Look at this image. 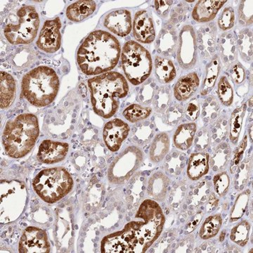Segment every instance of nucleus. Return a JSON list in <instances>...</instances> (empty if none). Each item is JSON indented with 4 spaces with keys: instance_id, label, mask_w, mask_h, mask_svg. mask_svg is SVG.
I'll return each instance as SVG.
<instances>
[{
    "instance_id": "obj_36",
    "label": "nucleus",
    "mask_w": 253,
    "mask_h": 253,
    "mask_svg": "<svg viewBox=\"0 0 253 253\" xmlns=\"http://www.w3.org/2000/svg\"><path fill=\"white\" fill-rule=\"evenodd\" d=\"M252 0L242 1L239 8L240 19L244 21L246 25L253 24V4Z\"/></svg>"
},
{
    "instance_id": "obj_25",
    "label": "nucleus",
    "mask_w": 253,
    "mask_h": 253,
    "mask_svg": "<svg viewBox=\"0 0 253 253\" xmlns=\"http://www.w3.org/2000/svg\"><path fill=\"white\" fill-rule=\"evenodd\" d=\"M155 70L158 79L162 83H170L176 78V68L172 61L166 58L156 56Z\"/></svg>"
},
{
    "instance_id": "obj_31",
    "label": "nucleus",
    "mask_w": 253,
    "mask_h": 253,
    "mask_svg": "<svg viewBox=\"0 0 253 253\" xmlns=\"http://www.w3.org/2000/svg\"><path fill=\"white\" fill-rule=\"evenodd\" d=\"M251 224L247 221H243L232 229L231 239L233 242L241 246H246L249 241Z\"/></svg>"
},
{
    "instance_id": "obj_13",
    "label": "nucleus",
    "mask_w": 253,
    "mask_h": 253,
    "mask_svg": "<svg viewBox=\"0 0 253 253\" xmlns=\"http://www.w3.org/2000/svg\"><path fill=\"white\" fill-rule=\"evenodd\" d=\"M61 28L59 18L46 21L36 42L38 47L49 54L56 52L59 50L61 44Z\"/></svg>"
},
{
    "instance_id": "obj_16",
    "label": "nucleus",
    "mask_w": 253,
    "mask_h": 253,
    "mask_svg": "<svg viewBox=\"0 0 253 253\" xmlns=\"http://www.w3.org/2000/svg\"><path fill=\"white\" fill-rule=\"evenodd\" d=\"M68 149L69 146L67 143L44 140L40 145L37 158L40 162L44 164H54L65 159Z\"/></svg>"
},
{
    "instance_id": "obj_20",
    "label": "nucleus",
    "mask_w": 253,
    "mask_h": 253,
    "mask_svg": "<svg viewBox=\"0 0 253 253\" xmlns=\"http://www.w3.org/2000/svg\"><path fill=\"white\" fill-rule=\"evenodd\" d=\"M0 74V106L1 109H5L12 105L16 98V82L8 73L1 71Z\"/></svg>"
},
{
    "instance_id": "obj_1",
    "label": "nucleus",
    "mask_w": 253,
    "mask_h": 253,
    "mask_svg": "<svg viewBox=\"0 0 253 253\" xmlns=\"http://www.w3.org/2000/svg\"><path fill=\"white\" fill-rule=\"evenodd\" d=\"M136 220L126 224L122 231L106 236L101 241L103 253H141L159 237L164 226L162 209L153 200L146 199L136 212Z\"/></svg>"
},
{
    "instance_id": "obj_27",
    "label": "nucleus",
    "mask_w": 253,
    "mask_h": 253,
    "mask_svg": "<svg viewBox=\"0 0 253 253\" xmlns=\"http://www.w3.org/2000/svg\"><path fill=\"white\" fill-rule=\"evenodd\" d=\"M219 68H220V61H219V57L217 56H214L208 66L204 86L201 90V94H209L210 91L212 90L213 87L215 85L219 73Z\"/></svg>"
},
{
    "instance_id": "obj_42",
    "label": "nucleus",
    "mask_w": 253,
    "mask_h": 253,
    "mask_svg": "<svg viewBox=\"0 0 253 253\" xmlns=\"http://www.w3.org/2000/svg\"><path fill=\"white\" fill-rule=\"evenodd\" d=\"M187 2H194V1H186Z\"/></svg>"
},
{
    "instance_id": "obj_41",
    "label": "nucleus",
    "mask_w": 253,
    "mask_h": 253,
    "mask_svg": "<svg viewBox=\"0 0 253 253\" xmlns=\"http://www.w3.org/2000/svg\"><path fill=\"white\" fill-rule=\"evenodd\" d=\"M250 136L253 140V126H251V129H250Z\"/></svg>"
},
{
    "instance_id": "obj_9",
    "label": "nucleus",
    "mask_w": 253,
    "mask_h": 253,
    "mask_svg": "<svg viewBox=\"0 0 253 253\" xmlns=\"http://www.w3.org/2000/svg\"><path fill=\"white\" fill-rule=\"evenodd\" d=\"M27 189L18 181H1L0 185V220L3 224L14 222L22 214L27 203Z\"/></svg>"
},
{
    "instance_id": "obj_34",
    "label": "nucleus",
    "mask_w": 253,
    "mask_h": 253,
    "mask_svg": "<svg viewBox=\"0 0 253 253\" xmlns=\"http://www.w3.org/2000/svg\"><path fill=\"white\" fill-rule=\"evenodd\" d=\"M235 23V13L231 7H226L218 21V26L223 31H228L234 27Z\"/></svg>"
},
{
    "instance_id": "obj_3",
    "label": "nucleus",
    "mask_w": 253,
    "mask_h": 253,
    "mask_svg": "<svg viewBox=\"0 0 253 253\" xmlns=\"http://www.w3.org/2000/svg\"><path fill=\"white\" fill-rule=\"evenodd\" d=\"M93 110L101 117L110 118L117 112L119 99L126 97L129 85L124 76L118 72H107L89 79Z\"/></svg>"
},
{
    "instance_id": "obj_39",
    "label": "nucleus",
    "mask_w": 253,
    "mask_h": 253,
    "mask_svg": "<svg viewBox=\"0 0 253 253\" xmlns=\"http://www.w3.org/2000/svg\"><path fill=\"white\" fill-rule=\"evenodd\" d=\"M231 74H232L233 79L237 84L242 83L246 78V72H245L244 68L240 63L234 65Z\"/></svg>"
},
{
    "instance_id": "obj_2",
    "label": "nucleus",
    "mask_w": 253,
    "mask_h": 253,
    "mask_svg": "<svg viewBox=\"0 0 253 253\" xmlns=\"http://www.w3.org/2000/svg\"><path fill=\"white\" fill-rule=\"evenodd\" d=\"M121 46L116 37L104 31L89 35L78 49L77 62L86 76L104 74L117 66Z\"/></svg>"
},
{
    "instance_id": "obj_32",
    "label": "nucleus",
    "mask_w": 253,
    "mask_h": 253,
    "mask_svg": "<svg viewBox=\"0 0 253 253\" xmlns=\"http://www.w3.org/2000/svg\"><path fill=\"white\" fill-rule=\"evenodd\" d=\"M218 96L219 100L224 106H230L234 99V91L232 86L226 76H222L218 83Z\"/></svg>"
},
{
    "instance_id": "obj_18",
    "label": "nucleus",
    "mask_w": 253,
    "mask_h": 253,
    "mask_svg": "<svg viewBox=\"0 0 253 253\" xmlns=\"http://www.w3.org/2000/svg\"><path fill=\"white\" fill-rule=\"evenodd\" d=\"M226 1L217 0H202L198 1L192 11V18L199 23L212 21L218 11L224 6Z\"/></svg>"
},
{
    "instance_id": "obj_6",
    "label": "nucleus",
    "mask_w": 253,
    "mask_h": 253,
    "mask_svg": "<svg viewBox=\"0 0 253 253\" xmlns=\"http://www.w3.org/2000/svg\"><path fill=\"white\" fill-rule=\"evenodd\" d=\"M33 186L35 192L44 202L54 204L69 194L73 180L65 168H48L37 174Z\"/></svg>"
},
{
    "instance_id": "obj_22",
    "label": "nucleus",
    "mask_w": 253,
    "mask_h": 253,
    "mask_svg": "<svg viewBox=\"0 0 253 253\" xmlns=\"http://www.w3.org/2000/svg\"><path fill=\"white\" fill-rule=\"evenodd\" d=\"M96 5L94 1H78L68 6L66 16L68 19L74 22H80L89 17L96 10Z\"/></svg>"
},
{
    "instance_id": "obj_7",
    "label": "nucleus",
    "mask_w": 253,
    "mask_h": 253,
    "mask_svg": "<svg viewBox=\"0 0 253 253\" xmlns=\"http://www.w3.org/2000/svg\"><path fill=\"white\" fill-rule=\"evenodd\" d=\"M121 62L125 75L133 85L144 83L152 71V59L149 51L135 41H128L125 44Z\"/></svg>"
},
{
    "instance_id": "obj_14",
    "label": "nucleus",
    "mask_w": 253,
    "mask_h": 253,
    "mask_svg": "<svg viewBox=\"0 0 253 253\" xmlns=\"http://www.w3.org/2000/svg\"><path fill=\"white\" fill-rule=\"evenodd\" d=\"M129 132V126L121 119H114L105 125L103 137L108 149L116 152L121 149Z\"/></svg>"
},
{
    "instance_id": "obj_12",
    "label": "nucleus",
    "mask_w": 253,
    "mask_h": 253,
    "mask_svg": "<svg viewBox=\"0 0 253 253\" xmlns=\"http://www.w3.org/2000/svg\"><path fill=\"white\" fill-rule=\"evenodd\" d=\"M18 251L21 253H47L50 244L46 233L41 228L30 226L23 231L19 241Z\"/></svg>"
},
{
    "instance_id": "obj_33",
    "label": "nucleus",
    "mask_w": 253,
    "mask_h": 253,
    "mask_svg": "<svg viewBox=\"0 0 253 253\" xmlns=\"http://www.w3.org/2000/svg\"><path fill=\"white\" fill-rule=\"evenodd\" d=\"M249 195L246 192L242 193L238 196L235 204L231 211V219L232 221H236L244 216L249 203Z\"/></svg>"
},
{
    "instance_id": "obj_21",
    "label": "nucleus",
    "mask_w": 253,
    "mask_h": 253,
    "mask_svg": "<svg viewBox=\"0 0 253 253\" xmlns=\"http://www.w3.org/2000/svg\"><path fill=\"white\" fill-rule=\"evenodd\" d=\"M209 169V156L204 153L191 155L188 164L187 174L192 180H199Z\"/></svg>"
},
{
    "instance_id": "obj_8",
    "label": "nucleus",
    "mask_w": 253,
    "mask_h": 253,
    "mask_svg": "<svg viewBox=\"0 0 253 253\" xmlns=\"http://www.w3.org/2000/svg\"><path fill=\"white\" fill-rule=\"evenodd\" d=\"M40 26L39 15L34 6L20 8L4 28V36L11 44H28L34 41Z\"/></svg>"
},
{
    "instance_id": "obj_35",
    "label": "nucleus",
    "mask_w": 253,
    "mask_h": 253,
    "mask_svg": "<svg viewBox=\"0 0 253 253\" xmlns=\"http://www.w3.org/2000/svg\"><path fill=\"white\" fill-rule=\"evenodd\" d=\"M230 179L227 173L221 172L214 176V190L218 196H223L227 191L229 186Z\"/></svg>"
},
{
    "instance_id": "obj_26",
    "label": "nucleus",
    "mask_w": 253,
    "mask_h": 253,
    "mask_svg": "<svg viewBox=\"0 0 253 253\" xmlns=\"http://www.w3.org/2000/svg\"><path fill=\"white\" fill-rule=\"evenodd\" d=\"M169 149V138L166 133L158 134L155 138L151 149L150 158L153 162L158 163L162 161Z\"/></svg>"
},
{
    "instance_id": "obj_5",
    "label": "nucleus",
    "mask_w": 253,
    "mask_h": 253,
    "mask_svg": "<svg viewBox=\"0 0 253 253\" xmlns=\"http://www.w3.org/2000/svg\"><path fill=\"white\" fill-rule=\"evenodd\" d=\"M59 78L52 68L38 66L22 80V93L28 102L38 107H44L54 101L59 91Z\"/></svg>"
},
{
    "instance_id": "obj_40",
    "label": "nucleus",
    "mask_w": 253,
    "mask_h": 253,
    "mask_svg": "<svg viewBox=\"0 0 253 253\" xmlns=\"http://www.w3.org/2000/svg\"><path fill=\"white\" fill-rule=\"evenodd\" d=\"M172 1H156L155 7L158 14L161 16H166L169 12V8L172 6Z\"/></svg>"
},
{
    "instance_id": "obj_30",
    "label": "nucleus",
    "mask_w": 253,
    "mask_h": 253,
    "mask_svg": "<svg viewBox=\"0 0 253 253\" xmlns=\"http://www.w3.org/2000/svg\"><path fill=\"white\" fill-rule=\"evenodd\" d=\"M151 109L140 105L131 104L123 111V116L130 123H136L149 118Z\"/></svg>"
},
{
    "instance_id": "obj_29",
    "label": "nucleus",
    "mask_w": 253,
    "mask_h": 253,
    "mask_svg": "<svg viewBox=\"0 0 253 253\" xmlns=\"http://www.w3.org/2000/svg\"><path fill=\"white\" fill-rule=\"evenodd\" d=\"M246 105L234 110L231 114L230 121V139L233 143H236L242 128L243 120L246 114Z\"/></svg>"
},
{
    "instance_id": "obj_11",
    "label": "nucleus",
    "mask_w": 253,
    "mask_h": 253,
    "mask_svg": "<svg viewBox=\"0 0 253 253\" xmlns=\"http://www.w3.org/2000/svg\"><path fill=\"white\" fill-rule=\"evenodd\" d=\"M196 38L194 28L186 25L179 34V44L177 51V61L184 69H189L196 61Z\"/></svg>"
},
{
    "instance_id": "obj_38",
    "label": "nucleus",
    "mask_w": 253,
    "mask_h": 253,
    "mask_svg": "<svg viewBox=\"0 0 253 253\" xmlns=\"http://www.w3.org/2000/svg\"><path fill=\"white\" fill-rule=\"evenodd\" d=\"M200 114V107L196 101H193L186 109V117L191 121H196Z\"/></svg>"
},
{
    "instance_id": "obj_24",
    "label": "nucleus",
    "mask_w": 253,
    "mask_h": 253,
    "mask_svg": "<svg viewBox=\"0 0 253 253\" xmlns=\"http://www.w3.org/2000/svg\"><path fill=\"white\" fill-rule=\"evenodd\" d=\"M196 131L194 123H184L178 126L174 135V144L178 149L186 151L192 146Z\"/></svg>"
},
{
    "instance_id": "obj_28",
    "label": "nucleus",
    "mask_w": 253,
    "mask_h": 253,
    "mask_svg": "<svg viewBox=\"0 0 253 253\" xmlns=\"http://www.w3.org/2000/svg\"><path fill=\"white\" fill-rule=\"evenodd\" d=\"M222 224V218L219 214L211 216L206 219L200 229V237L210 239L217 235Z\"/></svg>"
},
{
    "instance_id": "obj_17",
    "label": "nucleus",
    "mask_w": 253,
    "mask_h": 253,
    "mask_svg": "<svg viewBox=\"0 0 253 253\" xmlns=\"http://www.w3.org/2000/svg\"><path fill=\"white\" fill-rule=\"evenodd\" d=\"M104 25L109 31L118 36H128L132 28L131 13L126 9L113 11L105 17Z\"/></svg>"
},
{
    "instance_id": "obj_19",
    "label": "nucleus",
    "mask_w": 253,
    "mask_h": 253,
    "mask_svg": "<svg viewBox=\"0 0 253 253\" xmlns=\"http://www.w3.org/2000/svg\"><path fill=\"white\" fill-rule=\"evenodd\" d=\"M199 84L198 75L196 73H189L181 77L176 83L174 88V96L178 101H186L194 95Z\"/></svg>"
},
{
    "instance_id": "obj_37",
    "label": "nucleus",
    "mask_w": 253,
    "mask_h": 253,
    "mask_svg": "<svg viewBox=\"0 0 253 253\" xmlns=\"http://www.w3.org/2000/svg\"><path fill=\"white\" fill-rule=\"evenodd\" d=\"M247 136H245L243 141H241L240 144L239 149H238V152L236 153L235 156H234V160H233L232 164H231V171H234L236 169V166L239 165L241 158L243 157V155L244 154L245 150H246V146H247Z\"/></svg>"
},
{
    "instance_id": "obj_4",
    "label": "nucleus",
    "mask_w": 253,
    "mask_h": 253,
    "mask_svg": "<svg viewBox=\"0 0 253 253\" xmlns=\"http://www.w3.org/2000/svg\"><path fill=\"white\" fill-rule=\"evenodd\" d=\"M40 134L38 118L23 113L7 123L4 129L2 143L9 157L21 158L31 152Z\"/></svg>"
},
{
    "instance_id": "obj_10",
    "label": "nucleus",
    "mask_w": 253,
    "mask_h": 253,
    "mask_svg": "<svg viewBox=\"0 0 253 253\" xmlns=\"http://www.w3.org/2000/svg\"><path fill=\"white\" fill-rule=\"evenodd\" d=\"M143 154L140 149L131 146L126 148L111 163L109 169V181L121 184L127 180L142 163Z\"/></svg>"
},
{
    "instance_id": "obj_23",
    "label": "nucleus",
    "mask_w": 253,
    "mask_h": 253,
    "mask_svg": "<svg viewBox=\"0 0 253 253\" xmlns=\"http://www.w3.org/2000/svg\"><path fill=\"white\" fill-rule=\"evenodd\" d=\"M169 179L161 172L154 173L151 176L148 184L147 192L151 199L163 201L166 196Z\"/></svg>"
},
{
    "instance_id": "obj_15",
    "label": "nucleus",
    "mask_w": 253,
    "mask_h": 253,
    "mask_svg": "<svg viewBox=\"0 0 253 253\" xmlns=\"http://www.w3.org/2000/svg\"><path fill=\"white\" fill-rule=\"evenodd\" d=\"M133 34L136 41L144 44L154 41L156 31L154 21L148 11L141 10L136 13L133 22Z\"/></svg>"
}]
</instances>
